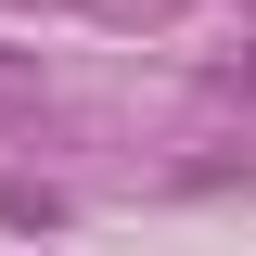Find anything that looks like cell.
Wrapping results in <instances>:
<instances>
[{"instance_id": "1", "label": "cell", "mask_w": 256, "mask_h": 256, "mask_svg": "<svg viewBox=\"0 0 256 256\" xmlns=\"http://www.w3.org/2000/svg\"><path fill=\"white\" fill-rule=\"evenodd\" d=\"M26 90H38V64H26V52H0V102H26Z\"/></svg>"}, {"instance_id": "2", "label": "cell", "mask_w": 256, "mask_h": 256, "mask_svg": "<svg viewBox=\"0 0 256 256\" xmlns=\"http://www.w3.org/2000/svg\"><path fill=\"white\" fill-rule=\"evenodd\" d=\"M218 90H230V102H244V90H256V38H244V52H230V64H218Z\"/></svg>"}]
</instances>
